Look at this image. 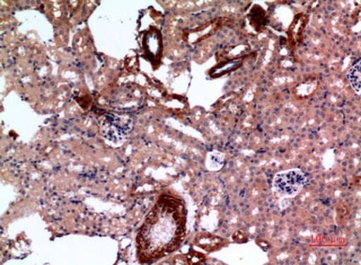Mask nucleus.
<instances>
[{"label": "nucleus", "instance_id": "f257e3e1", "mask_svg": "<svg viewBox=\"0 0 361 265\" xmlns=\"http://www.w3.org/2000/svg\"><path fill=\"white\" fill-rule=\"evenodd\" d=\"M184 206L173 195H161L137 235L144 259H156L173 252L185 235Z\"/></svg>", "mask_w": 361, "mask_h": 265}, {"label": "nucleus", "instance_id": "f03ea898", "mask_svg": "<svg viewBox=\"0 0 361 265\" xmlns=\"http://www.w3.org/2000/svg\"><path fill=\"white\" fill-rule=\"evenodd\" d=\"M308 183V179L301 170L285 171L275 175L274 186L281 195L293 198L302 191Z\"/></svg>", "mask_w": 361, "mask_h": 265}, {"label": "nucleus", "instance_id": "7ed1b4c3", "mask_svg": "<svg viewBox=\"0 0 361 265\" xmlns=\"http://www.w3.org/2000/svg\"><path fill=\"white\" fill-rule=\"evenodd\" d=\"M143 48L145 56L154 63L161 60L163 54V37L157 27H151L147 31L143 39Z\"/></svg>", "mask_w": 361, "mask_h": 265}, {"label": "nucleus", "instance_id": "20e7f679", "mask_svg": "<svg viewBox=\"0 0 361 265\" xmlns=\"http://www.w3.org/2000/svg\"><path fill=\"white\" fill-rule=\"evenodd\" d=\"M360 72H361V63H357L355 65H353L352 70H350L348 73V79L350 82V84L353 85L354 89L357 93V94H360Z\"/></svg>", "mask_w": 361, "mask_h": 265}]
</instances>
